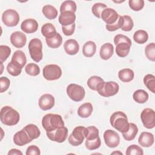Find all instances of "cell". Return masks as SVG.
I'll return each mask as SVG.
<instances>
[{
    "instance_id": "cell-10",
    "label": "cell",
    "mask_w": 155,
    "mask_h": 155,
    "mask_svg": "<svg viewBox=\"0 0 155 155\" xmlns=\"http://www.w3.org/2000/svg\"><path fill=\"white\" fill-rule=\"evenodd\" d=\"M19 15L13 9L6 10L2 15V21L7 27L16 26L19 23Z\"/></svg>"
},
{
    "instance_id": "cell-50",
    "label": "cell",
    "mask_w": 155,
    "mask_h": 155,
    "mask_svg": "<svg viewBox=\"0 0 155 155\" xmlns=\"http://www.w3.org/2000/svg\"><path fill=\"white\" fill-rule=\"evenodd\" d=\"M75 28H76V24L75 23H74L70 25L62 26V31L64 34V35L71 36L74 33L75 31Z\"/></svg>"
},
{
    "instance_id": "cell-27",
    "label": "cell",
    "mask_w": 155,
    "mask_h": 155,
    "mask_svg": "<svg viewBox=\"0 0 155 155\" xmlns=\"http://www.w3.org/2000/svg\"><path fill=\"white\" fill-rule=\"evenodd\" d=\"M27 133L30 138L33 140L38 138L41 135V131L39 128L35 124H30L25 126L23 128Z\"/></svg>"
},
{
    "instance_id": "cell-47",
    "label": "cell",
    "mask_w": 155,
    "mask_h": 155,
    "mask_svg": "<svg viewBox=\"0 0 155 155\" xmlns=\"http://www.w3.org/2000/svg\"><path fill=\"white\" fill-rule=\"evenodd\" d=\"M124 23V19L122 16H119L117 21L111 25H106L105 27L109 31H114L119 28H121Z\"/></svg>"
},
{
    "instance_id": "cell-39",
    "label": "cell",
    "mask_w": 155,
    "mask_h": 155,
    "mask_svg": "<svg viewBox=\"0 0 155 155\" xmlns=\"http://www.w3.org/2000/svg\"><path fill=\"white\" fill-rule=\"evenodd\" d=\"M145 53L148 60L155 61V44L154 42L150 43L145 47Z\"/></svg>"
},
{
    "instance_id": "cell-30",
    "label": "cell",
    "mask_w": 155,
    "mask_h": 155,
    "mask_svg": "<svg viewBox=\"0 0 155 155\" xmlns=\"http://www.w3.org/2000/svg\"><path fill=\"white\" fill-rule=\"evenodd\" d=\"M41 33L45 38H50L56 33L55 27L51 23H45L41 27Z\"/></svg>"
},
{
    "instance_id": "cell-13",
    "label": "cell",
    "mask_w": 155,
    "mask_h": 155,
    "mask_svg": "<svg viewBox=\"0 0 155 155\" xmlns=\"http://www.w3.org/2000/svg\"><path fill=\"white\" fill-rule=\"evenodd\" d=\"M119 17V14L114 9L108 7L102 11L101 16V18L107 24L106 25H111L115 23Z\"/></svg>"
},
{
    "instance_id": "cell-48",
    "label": "cell",
    "mask_w": 155,
    "mask_h": 155,
    "mask_svg": "<svg viewBox=\"0 0 155 155\" xmlns=\"http://www.w3.org/2000/svg\"><path fill=\"white\" fill-rule=\"evenodd\" d=\"M10 85V81L7 77L0 78V85H1V93H4L8 90Z\"/></svg>"
},
{
    "instance_id": "cell-20",
    "label": "cell",
    "mask_w": 155,
    "mask_h": 155,
    "mask_svg": "<svg viewBox=\"0 0 155 155\" xmlns=\"http://www.w3.org/2000/svg\"><path fill=\"white\" fill-rule=\"evenodd\" d=\"M154 142V135L151 133L147 131L141 133L138 138L139 144L143 147H150L153 145Z\"/></svg>"
},
{
    "instance_id": "cell-45",
    "label": "cell",
    "mask_w": 155,
    "mask_h": 155,
    "mask_svg": "<svg viewBox=\"0 0 155 155\" xmlns=\"http://www.w3.org/2000/svg\"><path fill=\"white\" fill-rule=\"evenodd\" d=\"M129 7L133 11L138 12L141 10L144 7L143 0H129Z\"/></svg>"
},
{
    "instance_id": "cell-22",
    "label": "cell",
    "mask_w": 155,
    "mask_h": 155,
    "mask_svg": "<svg viewBox=\"0 0 155 155\" xmlns=\"http://www.w3.org/2000/svg\"><path fill=\"white\" fill-rule=\"evenodd\" d=\"M11 61L20 68H22L27 63L26 56L22 50H16L13 54Z\"/></svg>"
},
{
    "instance_id": "cell-36",
    "label": "cell",
    "mask_w": 155,
    "mask_h": 155,
    "mask_svg": "<svg viewBox=\"0 0 155 155\" xmlns=\"http://www.w3.org/2000/svg\"><path fill=\"white\" fill-rule=\"evenodd\" d=\"M103 81V79L100 76H92L90 78H89L87 80V84L90 89L93 91H96L99 84L102 83Z\"/></svg>"
},
{
    "instance_id": "cell-4",
    "label": "cell",
    "mask_w": 155,
    "mask_h": 155,
    "mask_svg": "<svg viewBox=\"0 0 155 155\" xmlns=\"http://www.w3.org/2000/svg\"><path fill=\"white\" fill-rule=\"evenodd\" d=\"M119 90V86L117 83L114 81H103L99 84L96 91L102 97H109L116 94Z\"/></svg>"
},
{
    "instance_id": "cell-34",
    "label": "cell",
    "mask_w": 155,
    "mask_h": 155,
    "mask_svg": "<svg viewBox=\"0 0 155 155\" xmlns=\"http://www.w3.org/2000/svg\"><path fill=\"white\" fill-rule=\"evenodd\" d=\"M85 138L86 140H93L99 137V130L94 126H90L85 129Z\"/></svg>"
},
{
    "instance_id": "cell-49",
    "label": "cell",
    "mask_w": 155,
    "mask_h": 155,
    "mask_svg": "<svg viewBox=\"0 0 155 155\" xmlns=\"http://www.w3.org/2000/svg\"><path fill=\"white\" fill-rule=\"evenodd\" d=\"M121 42H125L131 45V41L128 36L122 35V34H118V35H116L114 38V44L116 45L118 43Z\"/></svg>"
},
{
    "instance_id": "cell-41",
    "label": "cell",
    "mask_w": 155,
    "mask_h": 155,
    "mask_svg": "<svg viewBox=\"0 0 155 155\" xmlns=\"http://www.w3.org/2000/svg\"><path fill=\"white\" fill-rule=\"evenodd\" d=\"M106 8H107V5L101 2H97L93 5L91 8V12L96 17H97V18H101L102 11Z\"/></svg>"
},
{
    "instance_id": "cell-33",
    "label": "cell",
    "mask_w": 155,
    "mask_h": 155,
    "mask_svg": "<svg viewBox=\"0 0 155 155\" xmlns=\"http://www.w3.org/2000/svg\"><path fill=\"white\" fill-rule=\"evenodd\" d=\"M133 39L139 44H143L148 39V34L145 30H138L134 32Z\"/></svg>"
},
{
    "instance_id": "cell-38",
    "label": "cell",
    "mask_w": 155,
    "mask_h": 155,
    "mask_svg": "<svg viewBox=\"0 0 155 155\" xmlns=\"http://www.w3.org/2000/svg\"><path fill=\"white\" fill-rule=\"evenodd\" d=\"M25 71L27 74L36 76L40 73V68L36 64L29 63L25 66Z\"/></svg>"
},
{
    "instance_id": "cell-52",
    "label": "cell",
    "mask_w": 155,
    "mask_h": 155,
    "mask_svg": "<svg viewBox=\"0 0 155 155\" xmlns=\"http://www.w3.org/2000/svg\"><path fill=\"white\" fill-rule=\"evenodd\" d=\"M22 155L23 153L19 150L16 149V148H12L8 152V155Z\"/></svg>"
},
{
    "instance_id": "cell-16",
    "label": "cell",
    "mask_w": 155,
    "mask_h": 155,
    "mask_svg": "<svg viewBox=\"0 0 155 155\" xmlns=\"http://www.w3.org/2000/svg\"><path fill=\"white\" fill-rule=\"evenodd\" d=\"M13 140L14 143L19 147L24 146L32 141L24 129L16 133L13 136Z\"/></svg>"
},
{
    "instance_id": "cell-21",
    "label": "cell",
    "mask_w": 155,
    "mask_h": 155,
    "mask_svg": "<svg viewBox=\"0 0 155 155\" xmlns=\"http://www.w3.org/2000/svg\"><path fill=\"white\" fill-rule=\"evenodd\" d=\"M114 53L113 45L109 42L103 44L100 48L99 55L102 59L108 60L113 56Z\"/></svg>"
},
{
    "instance_id": "cell-18",
    "label": "cell",
    "mask_w": 155,
    "mask_h": 155,
    "mask_svg": "<svg viewBox=\"0 0 155 155\" xmlns=\"http://www.w3.org/2000/svg\"><path fill=\"white\" fill-rule=\"evenodd\" d=\"M58 20L62 26H68L74 23L76 15L72 12H64L60 13Z\"/></svg>"
},
{
    "instance_id": "cell-15",
    "label": "cell",
    "mask_w": 155,
    "mask_h": 155,
    "mask_svg": "<svg viewBox=\"0 0 155 155\" xmlns=\"http://www.w3.org/2000/svg\"><path fill=\"white\" fill-rule=\"evenodd\" d=\"M10 42L15 47L21 48L24 47L27 42L26 35L21 31H15L10 36Z\"/></svg>"
},
{
    "instance_id": "cell-44",
    "label": "cell",
    "mask_w": 155,
    "mask_h": 155,
    "mask_svg": "<svg viewBox=\"0 0 155 155\" xmlns=\"http://www.w3.org/2000/svg\"><path fill=\"white\" fill-rule=\"evenodd\" d=\"M127 155H143V149L139 145L133 144L128 147L126 150Z\"/></svg>"
},
{
    "instance_id": "cell-51",
    "label": "cell",
    "mask_w": 155,
    "mask_h": 155,
    "mask_svg": "<svg viewBox=\"0 0 155 155\" xmlns=\"http://www.w3.org/2000/svg\"><path fill=\"white\" fill-rule=\"evenodd\" d=\"M40 154L41 151L39 147L33 145L29 146L25 152L26 155H39Z\"/></svg>"
},
{
    "instance_id": "cell-2",
    "label": "cell",
    "mask_w": 155,
    "mask_h": 155,
    "mask_svg": "<svg viewBox=\"0 0 155 155\" xmlns=\"http://www.w3.org/2000/svg\"><path fill=\"white\" fill-rule=\"evenodd\" d=\"M0 119L1 122L8 126L16 125L20 119L19 113L10 106L3 107L1 110Z\"/></svg>"
},
{
    "instance_id": "cell-11",
    "label": "cell",
    "mask_w": 155,
    "mask_h": 155,
    "mask_svg": "<svg viewBox=\"0 0 155 155\" xmlns=\"http://www.w3.org/2000/svg\"><path fill=\"white\" fill-rule=\"evenodd\" d=\"M140 119L143 126L147 129H152L155 127V113L153 109H143L140 114Z\"/></svg>"
},
{
    "instance_id": "cell-55",
    "label": "cell",
    "mask_w": 155,
    "mask_h": 155,
    "mask_svg": "<svg viewBox=\"0 0 155 155\" xmlns=\"http://www.w3.org/2000/svg\"><path fill=\"white\" fill-rule=\"evenodd\" d=\"M1 131H2V135H1V140H2V137H3V130L2 128H1Z\"/></svg>"
},
{
    "instance_id": "cell-37",
    "label": "cell",
    "mask_w": 155,
    "mask_h": 155,
    "mask_svg": "<svg viewBox=\"0 0 155 155\" xmlns=\"http://www.w3.org/2000/svg\"><path fill=\"white\" fill-rule=\"evenodd\" d=\"M143 84L153 93H155V77L153 74H148L143 78Z\"/></svg>"
},
{
    "instance_id": "cell-5",
    "label": "cell",
    "mask_w": 155,
    "mask_h": 155,
    "mask_svg": "<svg viewBox=\"0 0 155 155\" xmlns=\"http://www.w3.org/2000/svg\"><path fill=\"white\" fill-rule=\"evenodd\" d=\"M28 50L31 58L35 62H39L42 59V43L39 39L33 38L29 42Z\"/></svg>"
},
{
    "instance_id": "cell-7",
    "label": "cell",
    "mask_w": 155,
    "mask_h": 155,
    "mask_svg": "<svg viewBox=\"0 0 155 155\" xmlns=\"http://www.w3.org/2000/svg\"><path fill=\"white\" fill-rule=\"evenodd\" d=\"M62 70L56 64H48L43 68V76L47 81L59 79L62 76Z\"/></svg>"
},
{
    "instance_id": "cell-24",
    "label": "cell",
    "mask_w": 155,
    "mask_h": 155,
    "mask_svg": "<svg viewBox=\"0 0 155 155\" xmlns=\"http://www.w3.org/2000/svg\"><path fill=\"white\" fill-rule=\"evenodd\" d=\"M93 110L92 104L90 102H85L78 108V114L82 118H87L91 114Z\"/></svg>"
},
{
    "instance_id": "cell-25",
    "label": "cell",
    "mask_w": 155,
    "mask_h": 155,
    "mask_svg": "<svg viewBox=\"0 0 155 155\" xmlns=\"http://www.w3.org/2000/svg\"><path fill=\"white\" fill-rule=\"evenodd\" d=\"M96 51V44L91 41L86 42L82 47V53L84 56L87 58H91L93 56Z\"/></svg>"
},
{
    "instance_id": "cell-12",
    "label": "cell",
    "mask_w": 155,
    "mask_h": 155,
    "mask_svg": "<svg viewBox=\"0 0 155 155\" xmlns=\"http://www.w3.org/2000/svg\"><path fill=\"white\" fill-rule=\"evenodd\" d=\"M104 139L106 145L110 148L117 147L120 143V137L118 133L110 129L104 132Z\"/></svg>"
},
{
    "instance_id": "cell-23",
    "label": "cell",
    "mask_w": 155,
    "mask_h": 155,
    "mask_svg": "<svg viewBox=\"0 0 155 155\" xmlns=\"http://www.w3.org/2000/svg\"><path fill=\"white\" fill-rule=\"evenodd\" d=\"M131 45L125 42H121L116 45V53L120 58H125L128 56L130 51Z\"/></svg>"
},
{
    "instance_id": "cell-9",
    "label": "cell",
    "mask_w": 155,
    "mask_h": 155,
    "mask_svg": "<svg viewBox=\"0 0 155 155\" xmlns=\"http://www.w3.org/2000/svg\"><path fill=\"white\" fill-rule=\"evenodd\" d=\"M85 127L84 126H78L75 127L71 134L68 136V142L74 147H77L82 143L85 139Z\"/></svg>"
},
{
    "instance_id": "cell-1",
    "label": "cell",
    "mask_w": 155,
    "mask_h": 155,
    "mask_svg": "<svg viewBox=\"0 0 155 155\" xmlns=\"http://www.w3.org/2000/svg\"><path fill=\"white\" fill-rule=\"evenodd\" d=\"M111 125L122 133L127 131L129 128V122L127 116L124 112L117 111L113 113L110 118Z\"/></svg>"
},
{
    "instance_id": "cell-28",
    "label": "cell",
    "mask_w": 155,
    "mask_h": 155,
    "mask_svg": "<svg viewBox=\"0 0 155 155\" xmlns=\"http://www.w3.org/2000/svg\"><path fill=\"white\" fill-rule=\"evenodd\" d=\"M137 133V126L134 123H129V128L127 131L122 133V136L125 140L131 141L136 137Z\"/></svg>"
},
{
    "instance_id": "cell-29",
    "label": "cell",
    "mask_w": 155,
    "mask_h": 155,
    "mask_svg": "<svg viewBox=\"0 0 155 155\" xmlns=\"http://www.w3.org/2000/svg\"><path fill=\"white\" fill-rule=\"evenodd\" d=\"M42 12L44 16L48 19H54L58 16L57 9L51 5H45L42 7Z\"/></svg>"
},
{
    "instance_id": "cell-46",
    "label": "cell",
    "mask_w": 155,
    "mask_h": 155,
    "mask_svg": "<svg viewBox=\"0 0 155 155\" xmlns=\"http://www.w3.org/2000/svg\"><path fill=\"white\" fill-rule=\"evenodd\" d=\"M10 53L11 48L8 46L4 45H0V59L2 63L7 60Z\"/></svg>"
},
{
    "instance_id": "cell-14",
    "label": "cell",
    "mask_w": 155,
    "mask_h": 155,
    "mask_svg": "<svg viewBox=\"0 0 155 155\" xmlns=\"http://www.w3.org/2000/svg\"><path fill=\"white\" fill-rule=\"evenodd\" d=\"M55 103L54 97L50 94H42L38 101V105L39 108L44 111L48 110L52 108Z\"/></svg>"
},
{
    "instance_id": "cell-31",
    "label": "cell",
    "mask_w": 155,
    "mask_h": 155,
    "mask_svg": "<svg viewBox=\"0 0 155 155\" xmlns=\"http://www.w3.org/2000/svg\"><path fill=\"white\" fill-rule=\"evenodd\" d=\"M47 45L51 48H57L59 47L62 43V38L61 35L57 33L54 36L50 38H45Z\"/></svg>"
},
{
    "instance_id": "cell-42",
    "label": "cell",
    "mask_w": 155,
    "mask_h": 155,
    "mask_svg": "<svg viewBox=\"0 0 155 155\" xmlns=\"http://www.w3.org/2000/svg\"><path fill=\"white\" fill-rule=\"evenodd\" d=\"M124 19V23L121 27V29L124 31H131L134 26V22L132 18L128 15L122 16Z\"/></svg>"
},
{
    "instance_id": "cell-35",
    "label": "cell",
    "mask_w": 155,
    "mask_h": 155,
    "mask_svg": "<svg viewBox=\"0 0 155 155\" xmlns=\"http://www.w3.org/2000/svg\"><path fill=\"white\" fill-rule=\"evenodd\" d=\"M77 6L76 4L73 1H64L60 7V13L64 12H72L75 13L76 11Z\"/></svg>"
},
{
    "instance_id": "cell-6",
    "label": "cell",
    "mask_w": 155,
    "mask_h": 155,
    "mask_svg": "<svg viewBox=\"0 0 155 155\" xmlns=\"http://www.w3.org/2000/svg\"><path fill=\"white\" fill-rule=\"evenodd\" d=\"M68 96L74 102H79L84 99L85 91L84 88L76 84H70L66 88Z\"/></svg>"
},
{
    "instance_id": "cell-53",
    "label": "cell",
    "mask_w": 155,
    "mask_h": 155,
    "mask_svg": "<svg viewBox=\"0 0 155 155\" xmlns=\"http://www.w3.org/2000/svg\"><path fill=\"white\" fill-rule=\"evenodd\" d=\"M111 154H119V155H122V153L119 151H113L111 153Z\"/></svg>"
},
{
    "instance_id": "cell-54",
    "label": "cell",
    "mask_w": 155,
    "mask_h": 155,
    "mask_svg": "<svg viewBox=\"0 0 155 155\" xmlns=\"http://www.w3.org/2000/svg\"><path fill=\"white\" fill-rule=\"evenodd\" d=\"M1 68H2V70H1V74L2 73V69H3V64H2V63L1 62Z\"/></svg>"
},
{
    "instance_id": "cell-26",
    "label": "cell",
    "mask_w": 155,
    "mask_h": 155,
    "mask_svg": "<svg viewBox=\"0 0 155 155\" xmlns=\"http://www.w3.org/2000/svg\"><path fill=\"white\" fill-rule=\"evenodd\" d=\"M134 77L133 70L130 68H123L118 72V78L120 81L124 82H131Z\"/></svg>"
},
{
    "instance_id": "cell-8",
    "label": "cell",
    "mask_w": 155,
    "mask_h": 155,
    "mask_svg": "<svg viewBox=\"0 0 155 155\" xmlns=\"http://www.w3.org/2000/svg\"><path fill=\"white\" fill-rule=\"evenodd\" d=\"M46 134L50 140L62 143L68 137V128L64 126L51 131H46Z\"/></svg>"
},
{
    "instance_id": "cell-32",
    "label": "cell",
    "mask_w": 155,
    "mask_h": 155,
    "mask_svg": "<svg viewBox=\"0 0 155 155\" xmlns=\"http://www.w3.org/2000/svg\"><path fill=\"white\" fill-rule=\"evenodd\" d=\"M149 97L148 93L144 90L139 89L135 91L133 94V98L135 102L139 104L145 103Z\"/></svg>"
},
{
    "instance_id": "cell-43",
    "label": "cell",
    "mask_w": 155,
    "mask_h": 155,
    "mask_svg": "<svg viewBox=\"0 0 155 155\" xmlns=\"http://www.w3.org/2000/svg\"><path fill=\"white\" fill-rule=\"evenodd\" d=\"M7 70L10 75L13 76H18L21 73L22 68L10 61L7 65Z\"/></svg>"
},
{
    "instance_id": "cell-3",
    "label": "cell",
    "mask_w": 155,
    "mask_h": 155,
    "mask_svg": "<svg viewBox=\"0 0 155 155\" xmlns=\"http://www.w3.org/2000/svg\"><path fill=\"white\" fill-rule=\"evenodd\" d=\"M42 125L46 131L65 126L62 116L58 114L52 113L47 114L42 117Z\"/></svg>"
},
{
    "instance_id": "cell-40",
    "label": "cell",
    "mask_w": 155,
    "mask_h": 155,
    "mask_svg": "<svg viewBox=\"0 0 155 155\" xmlns=\"http://www.w3.org/2000/svg\"><path fill=\"white\" fill-rule=\"evenodd\" d=\"M85 145L86 148L88 150L98 149L101 145V140L99 136L93 140H86Z\"/></svg>"
},
{
    "instance_id": "cell-17",
    "label": "cell",
    "mask_w": 155,
    "mask_h": 155,
    "mask_svg": "<svg viewBox=\"0 0 155 155\" xmlns=\"http://www.w3.org/2000/svg\"><path fill=\"white\" fill-rule=\"evenodd\" d=\"M21 28L25 33H33L36 32L38 28V23L34 19H26L21 23Z\"/></svg>"
},
{
    "instance_id": "cell-19",
    "label": "cell",
    "mask_w": 155,
    "mask_h": 155,
    "mask_svg": "<svg viewBox=\"0 0 155 155\" xmlns=\"http://www.w3.org/2000/svg\"><path fill=\"white\" fill-rule=\"evenodd\" d=\"M65 53L69 55H75L79 51V45L77 41L73 39L67 40L64 44Z\"/></svg>"
}]
</instances>
